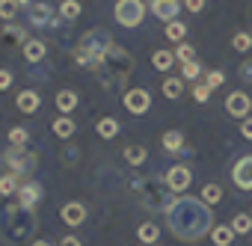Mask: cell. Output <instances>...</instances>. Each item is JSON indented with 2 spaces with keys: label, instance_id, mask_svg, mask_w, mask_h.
<instances>
[{
  "label": "cell",
  "instance_id": "6da1fadb",
  "mask_svg": "<svg viewBox=\"0 0 252 246\" xmlns=\"http://www.w3.org/2000/svg\"><path fill=\"white\" fill-rule=\"evenodd\" d=\"M166 222H169V231H172L178 240L196 243V240H202V237L211 231L214 214H211V205H205L202 199L181 196V199H175V202L166 208Z\"/></svg>",
  "mask_w": 252,
  "mask_h": 246
},
{
  "label": "cell",
  "instance_id": "7a4b0ae2",
  "mask_svg": "<svg viewBox=\"0 0 252 246\" xmlns=\"http://www.w3.org/2000/svg\"><path fill=\"white\" fill-rule=\"evenodd\" d=\"M36 228V214L33 208L21 205L18 199H6L0 205V231L6 240H27Z\"/></svg>",
  "mask_w": 252,
  "mask_h": 246
},
{
  "label": "cell",
  "instance_id": "3957f363",
  "mask_svg": "<svg viewBox=\"0 0 252 246\" xmlns=\"http://www.w3.org/2000/svg\"><path fill=\"white\" fill-rule=\"evenodd\" d=\"M98 80H101V86L107 89V92H116L125 80L131 77V71H134V57L125 51V48H119V45H113L107 54H104V60L98 62Z\"/></svg>",
  "mask_w": 252,
  "mask_h": 246
},
{
  "label": "cell",
  "instance_id": "277c9868",
  "mask_svg": "<svg viewBox=\"0 0 252 246\" xmlns=\"http://www.w3.org/2000/svg\"><path fill=\"white\" fill-rule=\"evenodd\" d=\"M110 48H113L110 33H104V30H89V33L80 36V42H77V48H74V62H77L80 68H98V62L104 60V54H107Z\"/></svg>",
  "mask_w": 252,
  "mask_h": 246
},
{
  "label": "cell",
  "instance_id": "5b68a950",
  "mask_svg": "<svg viewBox=\"0 0 252 246\" xmlns=\"http://www.w3.org/2000/svg\"><path fill=\"white\" fill-rule=\"evenodd\" d=\"M131 190L140 196V205L149 208V211H166L175 199H172V190H163L158 184V178H137L131 184Z\"/></svg>",
  "mask_w": 252,
  "mask_h": 246
},
{
  "label": "cell",
  "instance_id": "8992f818",
  "mask_svg": "<svg viewBox=\"0 0 252 246\" xmlns=\"http://www.w3.org/2000/svg\"><path fill=\"white\" fill-rule=\"evenodd\" d=\"M3 160H6L9 172H15V175H27V172H33V169H36L39 154H36V152H27L24 146H12V149L3 154Z\"/></svg>",
  "mask_w": 252,
  "mask_h": 246
},
{
  "label": "cell",
  "instance_id": "52a82bcc",
  "mask_svg": "<svg viewBox=\"0 0 252 246\" xmlns=\"http://www.w3.org/2000/svg\"><path fill=\"white\" fill-rule=\"evenodd\" d=\"M146 9L149 6L143 3V0H119L116 3V21L122 27H137V24H143Z\"/></svg>",
  "mask_w": 252,
  "mask_h": 246
},
{
  "label": "cell",
  "instance_id": "ba28073f",
  "mask_svg": "<svg viewBox=\"0 0 252 246\" xmlns=\"http://www.w3.org/2000/svg\"><path fill=\"white\" fill-rule=\"evenodd\" d=\"M149 107H152V95H149L146 89H131V92H125V110H128V113L143 116V113H149Z\"/></svg>",
  "mask_w": 252,
  "mask_h": 246
},
{
  "label": "cell",
  "instance_id": "9c48e42d",
  "mask_svg": "<svg viewBox=\"0 0 252 246\" xmlns=\"http://www.w3.org/2000/svg\"><path fill=\"white\" fill-rule=\"evenodd\" d=\"M166 190H172V193H184L187 187H190V181H193V172L187 169V166H172L169 172H166Z\"/></svg>",
  "mask_w": 252,
  "mask_h": 246
},
{
  "label": "cell",
  "instance_id": "30bf717a",
  "mask_svg": "<svg viewBox=\"0 0 252 246\" xmlns=\"http://www.w3.org/2000/svg\"><path fill=\"white\" fill-rule=\"evenodd\" d=\"M231 178H234V184H237L240 190H252V154H246V157H240V160L234 163Z\"/></svg>",
  "mask_w": 252,
  "mask_h": 246
},
{
  "label": "cell",
  "instance_id": "8fae6325",
  "mask_svg": "<svg viewBox=\"0 0 252 246\" xmlns=\"http://www.w3.org/2000/svg\"><path fill=\"white\" fill-rule=\"evenodd\" d=\"M149 9L155 12V18L169 24V21H175V15L181 9V0H149Z\"/></svg>",
  "mask_w": 252,
  "mask_h": 246
},
{
  "label": "cell",
  "instance_id": "7c38bea8",
  "mask_svg": "<svg viewBox=\"0 0 252 246\" xmlns=\"http://www.w3.org/2000/svg\"><path fill=\"white\" fill-rule=\"evenodd\" d=\"M225 110H228V116L243 119V116H249L252 101H249V95H246V92H231V95L225 98Z\"/></svg>",
  "mask_w": 252,
  "mask_h": 246
},
{
  "label": "cell",
  "instance_id": "4fadbf2b",
  "mask_svg": "<svg viewBox=\"0 0 252 246\" xmlns=\"http://www.w3.org/2000/svg\"><path fill=\"white\" fill-rule=\"evenodd\" d=\"M15 199H18L21 205H27V208H36V205L42 202V187H39L36 181H24V184L18 187Z\"/></svg>",
  "mask_w": 252,
  "mask_h": 246
},
{
  "label": "cell",
  "instance_id": "5bb4252c",
  "mask_svg": "<svg viewBox=\"0 0 252 246\" xmlns=\"http://www.w3.org/2000/svg\"><path fill=\"white\" fill-rule=\"evenodd\" d=\"M60 216H63L65 225H83V222H86V208H83L80 202H68V205H63Z\"/></svg>",
  "mask_w": 252,
  "mask_h": 246
},
{
  "label": "cell",
  "instance_id": "9a60e30c",
  "mask_svg": "<svg viewBox=\"0 0 252 246\" xmlns=\"http://www.w3.org/2000/svg\"><path fill=\"white\" fill-rule=\"evenodd\" d=\"M45 54H48L45 42H39V39H27V42H24V60H27V62H42Z\"/></svg>",
  "mask_w": 252,
  "mask_h": 246
},
{
  "label": "cell",
  "instance_id": "2e32d148",
  "mask_svg": "<svg viewBox=\"0 0 252 246\" xmlns=\"http://www.w3.org/2000/svg\"><path fill=\"white\" fill-rule=\"evenodd\" d=\"M30 21L45 27V24H54V15H51V6L48 3H33L30 6Z\"/></svg>",
  "mask_w": 252,
  "mask_h": 246
},
{
  "label": "cell",
  "instance_id": "e0dca14e",
  "mask_svg": "<svg viewBox=\"0 0 252 246\" xmlns=\"http://www.w3.org/2000/svg\"><path fill=\"white\" fill-rule=\"evenodd\" d=\"M39 104H42V98H39V92H33V89H24V92L18 95V110H21V113H36Z\"/></svg>",
  "mask_w": 252,
  "mask_h": 246
},
{
  "label": "cell",
  "instance_id": "ac0fdd59",
  "mask_svg": "<svg viewBox=\"0 0 252 246\" xmlns=\"http://www.w3.org/2000/svg\"><path fill=\"white\" fill-rule=\"evenodd\" d=\"M77 107V92H71V89H60L57 92V110L65 116V113H71Z\"/></svg>",
  "mask_w": 252,
  "mask_h": 246
},
{
  "label": "cell",
  "instance_id": "d6986e66",
  "mask_svg": "<svg viewBox=\"0 0 252 246\" xmlns=\"http://www.w3.org/2000/svg\"><path fill=\"white\" fill-rule=\"evenodd\" d=\"M234 228L231 225H217L214 231H211V240H214V246H231V240H234Z\"/></svg>",
  "mask_w": 252,
  "mask_h": 246
},
{
  "label": "cell",
  "instance_id": "ffe728a7",
  "mask_svg": "<svg viewBox=\"0 0 252 246\" xmlns=\"http://www.w3.org/2000/svg\"><path fill=\"white\" fill-rule=\"evenodd\" d=\"M152 65H155L158 71H169V68L175 65V54H172V51H155V54H152Z\"/></svg>",
  "mask_w": 252,
  "mask_h": 246
},
{
  "label": "cell",
  "instance_id": "44dd1931",
  "mask_svg": "<svg viewBox=\"0 0 252 246\" xmlns=\"http://www.w3.org/2000/svg\"><path fill=\"white\" fill-rule=\"evenodd\" d=\"M27 42V36H24V30L21 27H15V24H6L3 27V45H24Z\"/></svg>",
  "mask_w": 252,
  "mask_h": 246
},
{
  "label": "cell",
  "instance_id": "7402d4cb",
  "mask_svg": "<svg viewBox=\"0 0 252 246\" xmlns=\"http://www.w3.org/2000/svg\"><path fill=\"white\" fill-rule=\"evenodd\" d=\"M181 92H184V77H166V80H163V95H166L169 101L181 98Z\"/></svg>",
  "mask_w": 252,
  "mask_h": 246
},
{
  "label": "cell",
  "instance_id": "603a6c76",
  "mask_svg": "<svg viewBox=\"0 0 252 246\" xmlns=\"http://www.w3.org/2000/svg\"><path fill=\"white\" fill-rule=\"evenodd\" d=\"M181 146H184V134H181V131H166V134H163V149H166L169 154H178Z\"/></svg>",
  "mask_w": 252,
  "mask_h": 246
},
{
  "label": "cell",
  "instance_id": "cb8c5ba5",
  "mask_svg": "<svg viewBox=\"0 0 252 246\" xmlns=\"http://www.w3.org/2000/svg\"><path fill=\"white\" fill-rule=\"evenodd\" d=\"M18 187H21V181H18L15 172L0 175V196H12V193H18Z\"/></svg>",
  "mask_w": 252,
  "mask_h": 246
},
{
  "label": "cell",
  "instance_id": "d4e9b609",
  "mask_svg": "<svg viewBox=\"0 0 252 246\" xmlns=\"http://www.w3.org/2000/svg\"><path fill=\"white\" fill-rule=\"evenodd\" d=\"M169 42H175V45H181L184 42V36H187V24H181V21H169L166 24V33H163Z\"/></svg>",
  "mask_w": 252,
  "mask_h": 246
},
{
  "label": "cell",
  "instance_id": "484cf974",
  "mask_svg": "<svg viewBox=\"0 0 252 246\" xmlns=\"http://www.w3.org/2000/svg\"><path fill=\"white\" fill-rule=\"evenodd\" d=\"M137 237L143 240V243H158V237H160V228H158V222H143L140 225V231H137Z\"/></svg>",
  "mask_w": 252,
  "mask_h": 246
},
{
  "label": "cell",
  "instance_id": "4316f807",
  "mask_svg": "<svg viewBox=\"0 0 252 246\" xmlns=\"http://www.w3.org/2000/svg\"><path fill=\"white\" fill-rule=\"evenodd\" d=\"M74 128H77V125H74L68 116H60V119L54 122V134H57V137H63V140H68V137L74 134Z\"/></svg>",
  "mask_w": 252,
  "mask_h": 246
},
{
  "label": "cell",
  "instance_id": "83f0119b",
  "mask_svg": "<svg viewBox=\"0 0 252 246\" xmlns=\"http://www.w3.org/2000/svg\"><path fill=\"white\" fill-rule=\"evenodd\" d=\"M116 134H119V122H116V119L107 116V119L98 122V137H101V140H113Z\"/></svg>",
  "mask_w": 252,
  "mask_h": 246
},
{
  "label": "cell",
  "instance_id": "f1b7e54d",
  "mask_svg": "<svg viewBox=\"0 0 252 246\" xmlns=\"http://www.w3.org/2000/svg\"><path fill=\"white\" fill-rule=\"evenodd\" d=\"M146 149L143 146H128V149H125V160H128L131 166H140V163H146Z\"/></svg>",
  "mask_w": 252,
  "mask_h": 246
},
{
  "label": "cell",
  "instance_id": "f546056e",
  "mask_svg": "<svg viewBox=\"0 0 252 246\" xmlns=\"http://www.w3.org/2000/svg\"><path fill=\"white\" fill-rule=\"evenodd\" d=\"M220 199H222L220 184H205V187H202V202H205V205H217Z\"/></svg>",
  "mask_w": 252,
  "mask_h": 246
},
{
  "label": "cell",
  "instance_id": "4dcf8cb0",
  "mask_svg": "<svg viewBox=\"0 0 252 246\" xmlns=\"http://www.w3.org/2000/svg\"><path fill=\"white\" fill-rule=\"evenodd\" d=\"M77 15H80V3H77V0H63V6H60V18L74 21Z\"/></svg>",
  "mask_w": 252,
  "mask_h": 246
},
{
  "label": "cell",
  "instance_id": "1f68e13d",
  "mask_svg": "<svg viewBox=\"0 0 252 246\" xmlns=\"http://www.w3.org/2000/svg\"><path fill=\"white\" fill-rule=\"evenodd\" d=\"M18 0H0V18L3 21H12L15 18V12H18Z\"/></svg>",
  "mask_w": 252,
  "mask_h": 246
},
{
  "label": "cell",
  "instance_id": "d6a6232c",
  "mask_svg": "<svg viewBox=\"0 0 252 246\" xmlns=\"http://www.w3.org/2000/svg\"><path fill=\"white\" fill-rule=\"evenodd\" d=\"M9 143L12 146H27V140H30V134H27V128H21V125H15V128H9Z\"/></svg>",
  "mask_w": 252,
  "mask_h": 246
},
{
  "label": "cell",
  "instance_id": "836d02e7",
  "mask_svg": "<svg viewBox=\"0 0 252 246\" xmlns=\"http://www.w3.org/2000/svg\"><path fill=\"white\" fill-rule=\"evenodd\" d=\"M231 228H234L237 234H249V231H252V216H249V214H237L234 222H231Z\"/></svg>",
  "mask_w": 252,
  "mask_h": 246
},
{
  "label": "cell",
  "instance_id": "e575fe53",
  "mask_svg": "<svg viewBox=\"0 0 252 246\" xmlns=\"http://www.w3.org/2000/svg\"><path fill=\"white\" fill-rule=\"evenodd\" d=\"M199 74H202V65H199L196 60L181 62V77H184V80H193V77H199Z\"/></svg>",
  "mask_w": 252,
  "mask_h": 246
},
{
  "label": "cell",
  "instance_id": "d590c367",
  "mask_svg": "<svg viewBox=\"0 0 252 246\" xmlns=\"http://www.w3.org/2000/svg\"><path fill=\"white\" fill-rule=\"evenodd\" d=\"M231 45H234V51H240V54H246V51L252 48V36H249V33H237V36L231 39Z\"/></svg>",
  "mask_w": 252,
  "mask_h": 246
},
{
  "label": "cell",
  "instance_id": "8d00e7d4",
  "mask_svg": "<svg viewBox=\"0 0 252 246\" xmlns=\"http://www.w3.org/2000/svg\"><path fill=\"white\" fill-rule=\"evenodd\" d=\"M193 57H196V51H193V45H184V42H181V45L175 48V60H178V62H190Z\"/></svg>",
  "mask_w": 252,
  "mask_h": 246
},
{
  "label": "cell",
  "instance_id": "74e56055",
  "mask_svg": "<svg viewBox=\"0 0 252 246\" xmlns=\"http://www.w3.org/2000/svg\"><path fill=\"white\" fill-rule=\"evenodd\" d=\"M193 98H196L199 104H208V98H211V86H208V83H199V86L193 89Z\"/></svg>",
  "mask_w": 252,
  "mask_h": 246
},
{
  "label": "cell",
  "instance_id": "f35d334b",
  "mask_svg": "<svg viewBox=\"0 0 252 246\" xmlns=\"http://www.w3.org/2000/svg\"><path fill=\"white\" fill-rule=\"evenodd\" d=\"M205 83H208L211 89H217V86H222V83H225V74H222V71H208Z\"/></svg>",
  "mask_w": 252,
  "mask_h": 246
},
{
  "label": "cell",
  "instance_id": "ab89813d",
  "mask_svg": "<svg viewBox=\"0 0 252 246\" xmlns=\"http://www.w3.org/2000/svg\"><path fill=\"white\" fill-rule=\"evenodd\" d=\"M237 71H240V80L243 83H252V60H243Z\"/></svg>",
  "mask_w": 252,
  "mask_h": 246
},
{
  "label": "cell",
  "instance_id": "60d3db41",
  "mask_svg": "<svg viewBox=\"0 0 252 246\" xmlns=\"http://www.w3.org/2000/svg\"><path fill=\"white\" fill-rule=\"evenodd\" d=\"M184 9H190V12H202V9H205V0H184Z\"/></svg>",
  "mask_w": 252,
  "mask_h": 246
},
{
  "label": "cell",
  "instance_id": "b9f144b4",
  "mask_svg": "<svg viewBox=\"0 0 252 246\" xmlns=\"http://www.w3.org/2000/svg\"><path fill=\"white\" fill-rule=\"evenodd\" d=\"M12 86V74L6 68H0V89H9Z\"/></svg>",
  "mask_w": 252,
  "mask_h": 246
},
{
  "label": "cell",
  "instance_id": "7bdbcfd3",
  "mask_svg": "<svg viewBox=\"0 0 252 246\" xmlns=\"http://www.w3.org/2000/svg\"><path fill=\"white\" fill-rule=\"evenodd\" d=\"M240 134H243L246 140H252V119H246L243 125H240Z\"/></svg>",
  "mask_w": 252,
  "mask_h": 246
},
{
  "label": "cell",
  "instance_id": "ee69618b",
  "mask_svg": "<svg viewBox=\"0 0 252 246\" xmlns=\"http://www.w3.org/2000/svg\"><path fill=\"white\" fill-rule=\"evenodd\" d=\"M60 246H80V240L74 237V234H68V237H63V243Z\"/></svg>",
  "mask_w": 252,
  "mask_h": 246
},
{
  "label": "cell",
  "instance_id": "f6af8a7d",
  "mask_svg": "<svg viewBox=\"0 0 252 246\" xmlns=\"http://www.w3.org/2000/svg\"><path fill=\"white\" fill-rule=\"evenodd\" d=\"M30 246H51V243H48V240H33Z\"/></svg>",
  "mask_w": 252,
  "mask_h": 246
},
{
  "label": "cell",
  "instance_id": "bcb514c9",
  "mask_svg": "<svg viewBox=\"0 0 252 246\" xmlns=\"http://www.w3.org/2000/svg\"><path fill=\"white\" fill-rule=\"evenodd\" d=\"M18 3H21V6H27V3H30V0H18Z\"/></svg>",
  "mask_w": 252,
  "mask_h": 246
}]
</instances>
